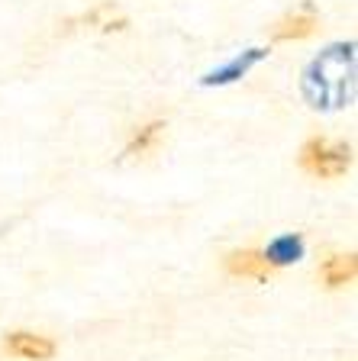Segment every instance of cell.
I'll return each instance as SVG.
<instances>
[{"instance_id": "1", "label": "cell", "mask_w": 358, "mask_h": 361, "mask_svg": "<svg viewBox=\"0 0 358 361\" xmlns=\"http://www.w3.org/2000/svg\"><path fill=\"white\" fill-rule=\"evenodd\" d=\"M300 168L314 178L336 180L352 168V149L345 142H333V139H306L300 149Z\"/></svg>"}, {"instance_id": "2", "label": "cell", "mask_w": 358, "mask_h": 361, "mask_svg": "<svg viewBox=\"0 0 358 361\" xmlns=\"http://www.w3.org/2000/svg\"><path fill=\"white\" fill-rule=\"evenodd\" d=\"M4 348L23 361H49L55 355V342L49 336H36V332H10L4 338Z\"/></svg>"}, {"instance_id": "3", "label": "cell", "mask_w": 358, "mask_h": 361, "mask_svg": "<svg viewBox=\"0 0 358 361\" xmlns=\"http://www.w3.org/2000/svg\"><path fill=\"white\" fill-rule=\"evenodd\" d=\"M226 268L236 278H252V281H268L278 268H271V262L265 258L261 248H239L232 255H226Z\"/></svg>"}, {"instance_id": "4", "label": "cell", "mask_w": 358, "mask_h": 361, "mask_svg": "<svg viewBox=\"0 0 358 361\" xmlns=\"http://www.w3.org/2000/svg\"><path fill=\"white\" fill-rule=\"evenodd\" d=\"M316 26H320V16H316V10L306 4V7L297 10V13L281 16V20L275 23V30H271V39H278V42H297V39L314 36Z\"/></svg>"}, {"instance_id": "5", "label": "cell", "mask_w": 358, "mask_h": 361, "mask_svg": "<svg viewBox=\"0 0 358 361\" xmlns=\"http://www.w3.org/2000/svg\"><path fill=\"white\" fill-rule=\"evenodd\" d=\"M265 49H249L246 55H239V59H232L226 68H217V71H210L207 78H203V84H229V81H239V78L246 75L252 65H258L261 59H265Z\"/></svg>"}, {"instance_id": "6", "label": "cell", "mask_w": 358, "mask_h": 361, "mask_svg": "<svg viewBox=\"0 0 358 361\" xmlns=\"http://www.w3.org/2000/svg\"><path fill=\"white\" fill-rule=\"evenodd\" d=\"M265 258L271 262V268H284V264H294L304 258V239L297 233L278 235L268 248H265Z\"/></svg>"}, {"instance_id": "7", "label": "cell", "mask_w": 358, "mask_h": 361, "mask_svg": "<svg viewBox=\"0 0 358 361\" xmlns=\"http://www.w3.org/2000/svg\"><path fill=\"white\" fill-rule=\"evenodd\" d=\"M323 274V284L326 287H342V284H352L358 274V258L355 255H333L323 262L320 268Z\"/></svg>"}, {"instance_id": "8", "label": "cell", "mask_w": 358, "mask_h": 361, "mask_svg": "<svg viewBox=\"0 0 358 361\" xmlns=\"http://www.w3.org/2000/svg\"><path fill=\"white\" fill-rule=\"evenodd\" d=\"M162 135H165V123L162 120H152L149 126H142L139 133L129 139L126 158H145L149 152H155V145L162 142Z\"/></svg>"}]
</instances>
